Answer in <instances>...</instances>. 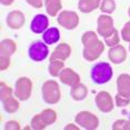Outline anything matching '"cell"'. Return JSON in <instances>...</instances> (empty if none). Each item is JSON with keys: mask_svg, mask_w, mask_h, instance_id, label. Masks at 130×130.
<instances>
[{"mask_svg": "<svg viewBox=\"0 0 130 130\" xmlns=\"http://www.w3.org/2000/svg\"><path fill=\"white\" fill-rule=\"evenodd\" d=\"M82 43L85 46L84 58L88 61H93L103 51V43L97 38L96 32L88 31L82 36Z\"/></svg>", "mask_w": 130, "mask_h": 130, "instance_id": "6da1fadb", "label": "cell"}, {"mask_svg": "<svg viewBox=\"0 0 130 130\" xmlns=\"http://www.w3.org/2000/svg\"><path fill=\"white\" fill-rule=\"evenodd\" d=\"M112 77V68L107 62H99L91 70V78L96 84H106Z\"/></svg>", "mask_w": 130, "mask_h": 130, "instance_id": "7a4b0ae2", "label": "cell"}, {"mask_svg": "<svg viewBox=\"0 0 130 130\" xmlns=\"http://www.w3.org/2000/svg\"><path fill=\"white\" fill-rule=\"evenodd\" d=\"M42 97L47 103H57L60 100V89L57 82L54 80L46 81L42 86Z\"/></svg>", "mask_w": 130, "mask_h": 130, "instance_id": "3957f363", "label": "cell"}, {"mask_svg": "<svg viewBox=\"0 0 130 130\" xmlns=\"http://www.w3.org/2000/svg\"><path fill=\"white\" fill-rule=\"evenodd\" d=\"M0 87H1V89H0V96H1V101L5 107V110L7 112H10V113L17 111L19 108V102L16 99H13L12 96H11V93H12L11 88L6 86L5 82H1Z\"/></svg>", "mask_w": 130, "mask_h": 130, "instance_id": "277c9868", "label": "cell"}, {"mask_svg": "<svg viewBox=\"0 0 130 130\" xmlns=\"http://www.w3.org/2000/svg\"><path fill=\"white\" fill-rule=\"evenodd\" d=\"M75 120L79 126L82 127V128L89 129V130L96 129L97 127H98V123H99L98 118L94 116V115L91 113V112H88V111L79 112V113L76 116Z\"/></svg>", "mask_w": 130, "mask_h": 130, "instance_id": "5b68a950", "label": "cell"}, {"mask_svg": "<svg viewBox=\"0 0 130 130\" xmlns=\"http://www.w3.org/2000/svg\"><path fill=\"white\" fill-rule=\"evenodd\" d=\"M98 34L103 38H108L110 37L116 29L113 27V20L110 16L107 14H101L98 19Z\"/></svg>", "mask_w": 130, "mask_h": 130, "instance_id": "8992f818", "label": "cell"}, {"mask_svg": "<svg viewBox=\"0 0 130 130\" xmlns=\"http://www.w3.org/2000/svg\"><path fill=\"white\" fill-rule=\"evenodd\" d=\"M48 54V47L46 46V42H42V41H36L29 47V57L34 61L45 60Z\"/></svg>", "mask_w": 130, "mask_h": 130, "instance_id": "52a82bcc", "label": "cell"}, {"mask_svg": "<svg viewBox=\"0 0 130 130\" xmlns=\"http://www.w3.org/2000/svg\"><path fill=\"white\" fill-rule=\"evenodd\" d=\"M58 22L66 29H75L79 23V18L73 11H61L58 16Z\"/></svg>", "mask_w": 130, "mask_h": 130, "instance_id": "ba28073f", "label": "cell"}, {"mask_svg": "<svg viewBox=\"0 0 130 130\" xmlns=\"http://www.w3.org/2000/svg\"><path fill=\"white\" fill-rule=\"evenodd\" d=\"M31 93V81L28 78L18 79L16 82V97L19 100H27Z\"/></svg>", "mask_w": 130, "mask_h": 130, "instance_id": "9c48e42d", "label": "cell"}, {"mask_svg": "<svg viewBox=\"0 0 130 130\" xmlns=\"http://www.w3.org/2000/svg\"><path fill=\"white\" fill-rule=\"evenodd\" d=\"M96 103L102 112H110L113 109V101L111 96L106 91H100L96 97Z\"/></svg>", "mask_w": 130, "mask_h": 130, "instance_id": "30bf717a", "label": "cell"}, {"mask_svg": "<svg viewBox=\"0 0 130 130\" xmlns=\"http://www.w3.org/2000/svg\"><path fill=\"white\" fill-rule=\"evenodd\" d=\"M59 78H60L61 82H63L67 86H71V87L80 84V77H79V75L73 71L72 69H70V68L63 69L60 72V75H59Z\"/></svg>", "mask_w": 130, "mask_h": 130, "instance_id": "8fae6325", "label": "cell"}, {"mask_svg": "<svg viewBox=\"0 0 130 130\" xmlns=\"http://www.w3.org/2000/svg\"><path fill=\"white\" fill-rule=\"evenodd\" d=\"M48 18L45 14H37L31 21V30L35 34H42L48 29Z\"/></svg>", "mask_w": 130, "mask_h": 130, "instance_id": "7c38bea8", "label": "cell"}, {"mask_svg": "<svg viewBox=\"0 0 130 130\" xmlns=\"http://www.w3.org/2000/svg\"><path fill=\"white\" fill-rule=\"evenodd\" d=\"M25 23V16L21 11L13 10L8 14L7 17V25L11 29H20Z\"/></svg>", "mask_w": 130, "mask_h": 130, "instance_id": "4fadbf2b", "label": "cell"}, {"mask_svg": "<svg viewBox=\"0 0 130 130\" xmlns=\"http://www.w3.org/2000/svg\"><path fill=\"white\" fill-rule=\"evenodd\" d=\"M118 93L125 97H130V76L129 75H120L117 79Z\"/></svg>", "mask_w": 130, "mask_h": 130, "instance_id": "5bb4252c", "label": "cell"}, {"mask_svg": "<svg viewBox=\"0 0 130 130\" xmlns=\"http://www.w3.org/2000/svg\"><path fill=\"white\" fill-rule=\"evenodd\" d=\"M70 52H71V49L70 47L67 45V43H61L59 45L57 48L54 50L51 57H50V61L52 60H66L68 59V57L70 56Z\"/></svg>", "mask_w": 130, "mask_h": 130, "instance_id": "9a60e30c", "label": "cell"}, {"mask_svg": "<svg viewBox=\"0 0 130 130\" xmlns=\"http://www.w3.org/2000/svg\"><path fill=\"white\" fill-rule=\"evenodd\" d=\"M109 59L113 63H121L126 59V50L123 46L117 45L115 47H111L109 50Z\"/></svg>", "mask_w": 130, "mask_h": 130, "instance_id": "2e32d148", "label": "cell"}, {"mask_svg": "<svg viewBox=\"0 0 130 130\" xmlns=\"http://www.w3.org/2000/svg\"><path fill=\"white\" fill-rule=\"evenodd\" d=\"M42 39H43V42H46L47 45L56 43L59 39H60V32H59L58 29L55 28V27L48 28L45 32H43Z\"/></svg>", "mask_w": 130, "mask_h": 130, "instance_id": "e0dca14e", "label": "cell"}, {"mask_svg": "<svg viewBox=\"0 0 130 130\" xmlns=\"http://www.w3.org/2000/svg\"><path fill=\"white\" fill-rule=\"evenodd\" d=\"M101 0H80L78 8L81 12H90L99 7Z\"/></svg>", "mask_w": 130, "mask_h": 130, "instance_id": "ac0fdd59", "label": "cell"}, {"mask_svg": "<svg viewBox=\"0 0 130 130\" xmlns=\"http://www.w3.org/2000/svg\"><path fill=\"white\" fill-rule=\"evenodd\" d=\"M46 10L48 14L55 17L61 10V1L60 0H45Z\"/></svg>", "mask_w": 130, "mask_h": 130, "instance_id": "d6986e66", "label": "cell"}, {"mask_svg": "<svg viewBox=\"0 0 130 130\" xmlns=\"http://www.w3.org/2000/svg\"><path fill=\"white\" fill-rule=\"evenodd\" d=\"M70 93H71V97L75 100H82L86 98V96H87V93H88V90L85 85L78 84L72 87Z\"/></svg>", "mask_w": 130, "mask_h": 130, "instance_id": "ffe728a7", "label": "cell"}, {"mask_svg": "<svg viewBox=\"0 0 130 130\" xmlns=\"http://www.w3.org/2000/svg\"><path fill=\"white\" fill-rule=\"evenodd\" d=\"M0 51H1V55H7V56L12 55L16 51V43L10 39L2 40L1 45H0Z\"/></svg>", "mask_w": 130, "mask_h": 130, "instance_id": "44dd1931", "label": "cell"}, {"mask_svg": "<svg viewBox=\"0 0 130 130\" xmlns=\"http://www.w3.org/2000/svg\"><path fill=\"white\" fill-rule=\"evenodd\" d=\"M63 62L62 60H52L50 61L49 64V73L52 77H59L60 72L62 71V68H63Z\"/></svg>", "mask_w": 130, "mask_h": 130, "instance_id": "7402d4cb", "label": "cell"}, {"mask_svg": "<svg viewBox=\"0 0 130 130\" xmlns=\"http://www.w3.org/2000/svg\"><path fill=\"white\" fill-rule=\"evenodd\" d=\"M40 115H41V118H42V120L45 121V123L47 126L54 123L56 121V117H57L56 112L54 110H51V109H46V110H43Z\"/></svg>", "mask_w": 130, "mask_h": 130, "instance_id": "603a6c76", "label": "cell"}, {"mask_svg": "<svg viewBox=\"0 0 130 130\" xmlns=\"http://www.w3.org/2000/svg\"><path fill=\"white\" fill-rule=\"evenodd\" d=\"M31 127L32 129H37V130H40V129H45L47 125L45 123V121L42 120L41 118V115H36L31 120Z\"/></svg>", "mask_w": 130, "mask_h": 130, "instance_id": "cb8c5ba5", "label": "cell"}, {"mask_svg": "<svg viewBox=\"0 0 130 130\" xmlns=\"http://www.w3.org/2000/svg\"><path fill=\"white\" fill-rule=\"evenodd\" d=\"M101 11L106 13H112L116 8V5H115L113 0H103L101 4Z\"/></svg>", "mask_w": 130, "mask_h": 130, "instance_id": "d4e9b609", "label": "cell"}, {"mask_svg": "<svg viewBox=\"0 0 130 130\" xmlns=\"http://www.w3.org/2000/svg\"><path fill=\"white\" fill-rule=\"evenodd\" d=\"M105 41H106V45L109 46V47H115L119 43V37H118V32L117 30L111 35L110 37L108 38H105Z\"/></svg>", "mask_w": 130, "mask_h": 130, "instance_id": "484cf974", "label": "cell"}, {"mask_svg": "<svg viewBox=\"0 0 130 130\" xmlns=\"http://www.w3.org/2000/svg\"><path fill=\"white\" fill-rule=\"evenodd\" d=\"M112 129H130V121L127 120H118L113 123Z\"/></svg>", "mask_w": 130, "mask_h": 130, "instance_id": "4316f807", "label": "cell"}, {"mask_svg": "<svg viewBox=\"0 0 130 130\" xmlns=\"http://www.w3.org/2000/svg\"><path fill=\"white\" fill-rule=\"evenodd\" d=\"M116 105L118 107H123V106H127L129 103V98L128 97H125V96H121V94L118 93L116 96Z\"/></svg>", "mask_w": 130, "mask_h": 130, "instance_id": "83f0119b", "label": "cell"}, {"mask_svg": "<svg viewBox=\"0 0 130 130\" xmlns=\"http://www.w3.org/2000/svg\"><path fill=\"white\" fill-rule=\"evenodd\" d=\"M10 64V59H9V56L7 55H1L0 56V69L1 70H5L9 67Z\"/></svg>", "mask_w": 130, "mask_h": 130, "instance_id": "f1b7e54d", "label": "cell"}, {"mask_svg": "<svg viewBox=\"0 0 130 130\" xmlns=\"http://www.w3.org/2000/svg\"><path fill=\"white\" fill-rule=\"evenodd\" d=\"M122 39L125 41H130V21L127 22L122 29Z\"/></svg>", "mask_w": 130, "mask_h": 130, "instance_id": "f546056e", "label": "cell"}, {"mask_svg": "<svg viewBox=\"0 0 130 130\" xmlns=\"http://www.w3.org/2000/svg\"><path fill=\"white\" fill-rule=\"evenodd\" d=\"M27 2L35 8H41L43 5V0H27Z\"/></svg>", "mask_w": 130, "mask_h": 130, "instance_id": "4dcf8cb0", "label": "cell"}, {"mask_svg": "<svg viewBox=\"0 0 130 130\" xmlns=\"http://www.w3.org/2000/svg\"><path fill=\"white\" fill-rule=\"evenodd\" d=\"M6 129H13V130H18L20 129V127H19V123L18 122H16V121H9V122L7 123V126H6Z\"/></svg>", "mask_w": 130, "mask_h": 130, "instance_id": "1f68e13d", "label": "cell"}, {"mask_svg": "<svg viewBox=\"0 0 130 130\" xmlns=\"http://www.w3.org/2000/svg\"><path fill=\"white\" fill-rule=\"evenodd\" d=\"M13 2V0H1V4L5 6H10Z\"/></svg>", "mask_w": 130, "mask_h": 130, "instance_id": "d6a6232c", "label": "cell"}, {"mask_svg": "<svg viewBox=\"0 0 130 130\" xmlns=\"http://www.w3.org/2000/svg\"><path fill=\"white\" fill-rule=\"evenodd\" d=\"M75 127H73V125H68L67 127H66V129H73ZM76 129H78V128H76Z\"/></svg>", "mask_w": 130, "mask_h": 130, "instance_id": "836d02e7", "label": "cell"}, {"mask_svg": "<svg viewBox=\"0 0 130 130\" xmlns=\"http://www.w3.org/2000/svg\"><path fill=\"white\" fill-rule=\"evenodd\" d=\"M129 16H130V8H129Z\"/></svg>", "mask_w": 130, "mask_h": 130, "instance_id": "e575fe53", "label": "cell"}, {"mask_svg": "<svg viewBox=\"0 0 130 130\" xmlns=\"http://www.w3.org/2000/svg\"><path fill=\"white\" fill-rule=\"evenodd\" d=\"M129 49H130V46H129Z\"/></svg>", "mask_w": 130, "mask_h": 130, "instance_id": "d590c367", "label": "cell"}, {"mask_svg": "<svg viewBox=\"0 0 130 130\" xmlns=\"http://www.w3.org/2000/svg\"><path fill=\"white\" fill-rule=\"evenodd\" d=\"M129 121H130V120H129Z\"/></svg>", "mask_w": 130, "mask_h": 130, "instance_id": "8d00e7d4", "label": "cell"}]
</instances>
